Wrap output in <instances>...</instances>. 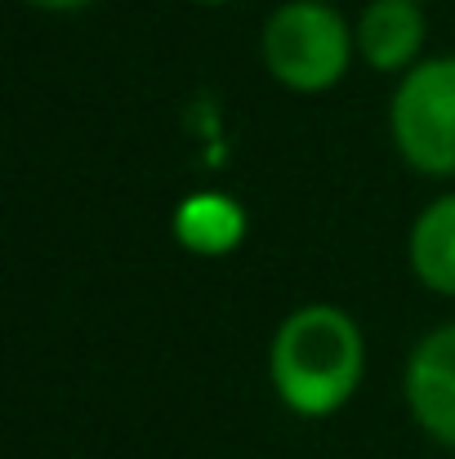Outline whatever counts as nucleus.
Segmentation results:
<instances>
[{
	"instance_id": "f257e3e1",
	"label": "nucleus",
	"mask_w": 455,
	"mask_h": 459,
	"mask_svg": "<svg viewBox=\"0 0 455 459\" xmlns=\"http://www.w3.org/2000/svg\"><path fill=\"white\" fill-rule=\"evenodd\" d=\"M366 379V334L353 312L303 304L286 312L268 343V384L300 420L339 415Z\"/></svg>"
},
{
	"instance_id": "f03ea898",
	"label": "nucleus",
	"mask_w": 455,
	"mask_h": 459,
	"mask_svg": "<svg viewBox=\"0 0 455 459\" xmlns=\"http://www.w3.org/2000/svg\"><path fill=\"white\" fill-rule=\"evenodd\" d=\"M357 54L353 22L330 0H286L268 13L259 31L264 72L291 94L335 90Z\"/></svg>"
},
{
	"instance_id": "7ed1b4c3",
	"label": "nucleus",
	"mask_w": 455,
	"mask_h": 459,
	"mask_svg": "<svg viewBox=\"0 0 455 459\" xmlns=\"http://www.w3.org/2000/svg\"><path fill=\"white\" fill-rule=\"evenodd\" d=\"M398 156L424 178H455V54H438L398 76L389 99Z\"/></svg>"
},
{
	"instance_id": "20e7f679",
	"label": "nucleus",
	"mask_w": 455,
	"mask_h": 459,
	"mask_svg": "<svg viewBox=\"0 0 455 459\" xmlns=\"http://www.w3.org/2000/svg\"><path fill=\"white\" fill-rule=\"evenodd\" d=\"M402 397L416 420V429L455 451V321L433 325L407 357L402 370Z\"/></svg>"
},
{
	"instance_id": "39448f33",
	"label": "nucleus",
	"mask_w": 455,
	"mask_h": 459,
	"mask_svg": "<svg viewBox=\"0 0 455 459\" xmlns=\"http://www.w3.org/2000/svg\"><path fill=\"white\" fill-rule=\"evenodd\" d=\"M357 58L380 76H407L416 63H424L429 40V13L420 0H366V9L353 22Z\"/></svg>"
},
{
	"instance_id": "423d86ee",
	"label": "nucleus",
	"mask_w": 455,
	"mask_h": 459,
	"mask_svg": "<svg viewBox=\"0 0 455 459\" xmlns=\"http://www.w3.org/2000/svg\"><path fill=\"white\" fill-rule=\"evenodd\" d=\"M407 264L424 290L455 299V187L416 214L407 232Z\"/></svg>"
},
{
	"instance_id": "0eeeda50",
	"label": "nucleus",
	"mask_w": 455,
	"mask_h": 459,
	"mask_svg": "<svg viewBox=\"0 0 455 459\" xmlns=\"http://www.w3.org/2000/svg\"><path fill=\"white\" fill-rule=\"evenodd\" d=\"M174 237L197 255H228L246 237V210L223 192L188 196L174 210Z\"/></svg>"
},
{
	"instance_id": "6e6552de",
	"label": "nucleus",
	"mask_w": 455,
	"mask_h": 459,
	"mask_svg": "<svg viewBox=\"0 0 455 459\" xmlns=\"http://www.w3.org/2000/svg\"><path fill=\"white\" fill-rule=\"evenodd\" d=\"M27 4L40 9V13H81V9H90L99 0H27Z\"/></svg>"
},
{
	"instance_id": "1a4fd4ad",
	"label": "nucleus",
	"mask_w": 455,
	"mask_h": 459,
	"mask_svg": "<svg viewBox=\"0 0 455 459\" xmlns=\"http://www.w3.org/2000/svg\"><path fill=\"white\" fill-rule=\"evenodd\" d=\"M192 4H210V9H219V4H237V0H192Z\"/></svg>"
},
{
	"instance_id": "9d476101",
	"label": "nucleus",
	"mask_w": 455,
	"mask_h": 459,
	"mask_svg": "<svg viewBox=\"0 0 455 459\" xmlns=\"http://www.w3.org/2000/svg\"><path fill=\"white\" fill-rule=\"evenodd\" d=\"M420 4H429V0H420Z\"/></svg>"
}]
</instances>
